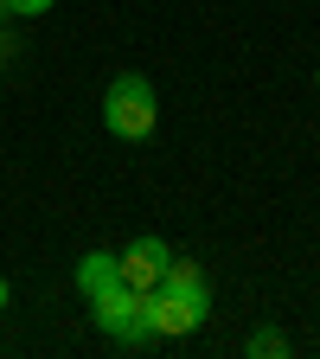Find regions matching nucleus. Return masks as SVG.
I'll return each instance as SVG.
<instances>
[{
	"mask_svg": "<svg viewBox=\"0 0 320 359\" xmlns=\"http://www.w3.org/2000/svg\"><path fill=\"white\" fill-rule=\"evenodd\" d=\"M7 302H13V283H7V276H0V308H7Z\"/></svg>",
	"mask_w": 320,
	"mask_h": 359,
	"instance_id": "8",
	"label": "nucleus"
},
{
	"mask_svg": "<svg viewBox=\"0 0 320 359\" xmlns=\"http://www.w3.org/2000/svg\"><path fill=\"white\" fill-rule=\"evenodd\" d=\"M244 353H250V359H288V334H282V327H256V334L244 340Z\"/></svg>",
	"mask_w": 320,
	"mask_h": 359,
	"instance_id": "6",
	"label": "nucleus"
},
{
	"mask_svg": "<svg viewBox=\"0 0 320 359\" xmlns=\"http://www.w3.org/2000/svg\"><path fill=\"white\" fill-rule=\"evenodd\" d=\"M0 7H7V13H20V20H39V13H52L58 0H0Z\"/></svg>",
	"mask_w": 320,
	"mask_h": 359,
	"instance_id": "7",
	"label": "nucleus"
},
{
	"mask_svg": "<svg viewBox=\"0 0 320 359\" xmlns=\"http://www.w3.org/2000/svg\"><path fill=\"white\" fill-rule=\"evenodd\" d=\"M160 122V97H154V83L141 71H122L109 90H103V128L116 135V142H148Z\"/></svg>",
	"mask_w": 320,
	"mask_h": 359,
	"instance_id": "2",
	"label": "nucleus"
},
{
	"mask_svg": "<svg viewBox=\"0 0 320 359\" xmlns=\"http://www.w3.org/2000/svg\"><path fill=\"white\" fill-rule=\"evenodd\" d=\"M314 90H320V71H314Z\"/></svg>",
	"mask_w": 320,
	"mask_h": 359,
	"instance_id": "9",
	"label": "nucleus"
},
{
	"mask_svg": "<svg viewBox=\"0 0 320 359\" xmlns=\"http://www.w3.org/2000/svg\"><path fill=\"white\" fill-rule=\"evenodd\" d=\"M0 13H7V7H0Z\"/></svg>",
	"mask_w": 320,
	"mask_h": 359,
	"instance_id": "10",
	"label": "nucleus"
},
{
	"mask_svg": "<svg viewBox=\"0 0 320 359\" xmlns=\"http://www.w3.org/2000/svg\"><path fill=\"white\" fill-rule=\"evenodd\" d=\"M141 308H148V334H154V340H186L205 314H211V283H205V269H199L193 257H173L167 276L141 295Z\"/></svg>",
	"mask_w": 320,
	"mask_h": 359,
	"instance_id": "1",
	"label": "nucleus"
},
{
	"mask_svg": "<svg viewBox=\"0 0 320 359\" xmlns=\"http://www.w3.org/2000/svg\"><path fill=\"white\" fill-rule=\"evenodd\" d=\"M109 283H122L116 250H90V257H77V289H83V302L97 295V289H109Z\"/></svg>",
	"mask_w": 320,
	"mask_h": 359,
	"instance_id": "5",
	"label": "nucleus"
},
{
	"mask_svg": "<svg viewBox=\"0 0 320 359\" xmlns=\"http://www.w3.org/2000/svg\"><path fill=\"white\" fill-rule=\"evenodd\" d=\"M90 321H97L116 346H148V308H141V289H128V283H109L90 295Z\"/></svg>",
	"mask_w": 320,
	"mask_h": 359,
	"instance_id": "3",
	"label": "nucleus"
},
{
	"mask_svg": "<svg viewBox=\"0 0 320 359\" xmlns=\"http://www.w3.org/2000/svg\"><path fill=\"white\" fill-rule=\"evenodd\" d=\"M167 263H173V250H167V238H134L128 250H116V269H122V283L128 289H154L160 276H167Z\"/></svg>",
	"mask_w": 320,
	"mask_h": 359,
	"instance_id": "4",
	"label": "nucleus"
}]
</instances>
